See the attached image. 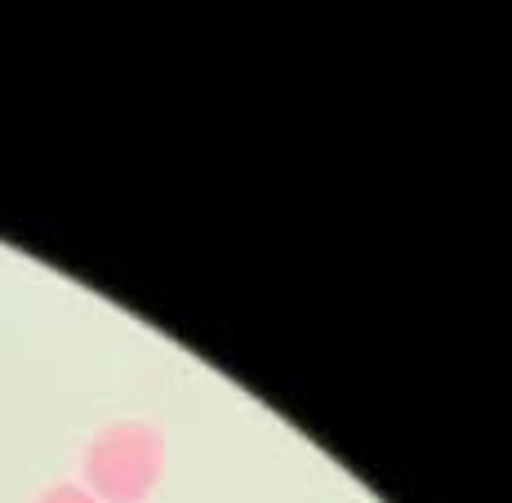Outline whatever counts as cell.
I'll return each mask as SVG.
<instances>
[{
  "label": "cell",
  "instance_id": "obj_2",
  "mask_svg": "<svg viewBox=\"0 0 512 503\" xmlns=\"http://www.w3.org/2000/svg\"><path fill=\"white\" fill-rule=\"evenodd\" d=\"M36 503H98L85 486H76V481H58V486H49L36 495Z\"/></svg>",
  "mask_w": 512,
  "mask_h": 503
},
{
  "label": "cell",
  "instance_id": "obj_1",
  "mask_svg": "<svg viewBox=\"0 0 512 503\" xmlns=\"http://www.w3.org/2000/svg\"><path fill=\"white\" fill-rule=\"evenodd\" d=\"M161 477V437L147 423H107L85 450V490L98 503H139Z\"/></svg>",
  "mask_w": 512,
  "mask_h": 503
}]
</instances>
